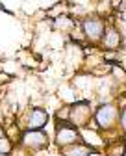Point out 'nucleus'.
Here are the masks:
<instances>
[{"label":"nucleus","instance_id":"nucleus-1","mask_svg":"<svg viewBox=\"0 0 126 156\" xmlns=\"http://www.w3.org/2000/svg\"><path fill=\"white\" fill-rule=\"evenodd\" d=\"M23 143H24V147H28L32 151H39L47 145V136L39 130H30V132L23 134Z\"/></svg>","mask_w":126,"mask_h":156},{"label":"nucleus","instance_id":"nucleus-2","mask_svg":"<svg viewBox=\"0 0 126 156\" xmlns=\"http://www.w3.org/2000/svg\"><path fill=\"white\" fill-rule=\"evenodd\" d=\"M96 121L102 128H110L115 121H117V108L111 106V104H106L102 106L98 112H96Z\"/></svg>","mask_w":126,"mask_h":156},{"label":"nucleus","instance_id":"nucleus-3","mask_svg":"<svg viewBox=\"0 0 126 156\" xmlns=\"http://www.w3.org/2000/svg\"><path fill=\"white\" fill-rule=\"evenodd\" d=\"M78 132L72 128V126H69V125H63V126H59L58 128V134H56V141H58V145H71V143H74V141H78Z\"/></svg>","mask_w":126,"mask_h":156},{"label":"nucleus","instance_id":"nucleus-4","mask_svg":"<svg viewBox=\"0 0 126 156\" xmlns=\"http://www.w3.org/2000/svg\"><path fill=\"white\" fill-rule=\"evenodd\" d=\"M83 28H86V35L89 39H100L104 35V24L100 19H89V21H86Z\"/></svg>","mask_w":126,"mask_h":156},{"label":"nucleus","instance_id":"nucleus-5","mask_svg":"<svg viewBox=\"0 0 126 156\" xmlns=\"http://www.w3.org/2000/svg\"><path fill=\"white\" fill-rule=\"evenodd\" d=\"M87 117H89V106L87 104L82 102V104L72 106V110H71V121L74 125H83Z\"/></svg>","mask_w":126,"mask_h":156},{"label":"nucleus","instance_id":"nucleus-6","mask_svg":"<svg viewBox=\"0 0 126 156\" xmlns=\"http://www.w3.org/2000/svg\"><path fill=\"white\" fill-rule=\"evenodd\" d=\"M47 123V112L43 110H33L28 117V126L30 128H41Z\"/></svg>","mask_w":126,"mask_h":156},{"label":"nucleus","instance_id":"nucleus-7","mask_svg":"<svg viewBox=\"0 0 126 156\" xmlns=\"http://www.w3.org/2000/svg\"><path fill=\"white\" fill-rule=\"evenodd\" d=\"M102 43H104V47H108V48L119 47V34H117L115 30L104 32V35H102Z\"/></svg>","mask_w":126,"mask_h":156},{"label":"nucleus","instance_id":"nucleus-8","mask_svg":"<svg viewBox=\"0 0 126 156\" xmlns=\"http://www.w3.org/2000/svg\"><path fill=\"white\" fill-rule=\"evenodd\" d=\"M8 152H9V143L4 138H0V154H8Z\"/></svg>","mask_w":126,"mask_h":156},{"label":"nucleus","instance_id":"nucleus-9","mask_svg":"<svg viewBox=\"0 0 126 156\" xmlns=\"http://www.w3.org/2000/svg\"><path fill=\"white\" fill-rule=\"evenodd\" d=\"M80 149H82V147L72 149V151H71V156H86V154L89 152V151H80Z\"/></svg>","mask_w":126,"mask_h":156},{"label":"nucleus","instance_id":"nucleus-10","mask_svg":"<svg viewBox=\"0 0 126 156\" xmlns=\"http://www.w3.org/2000/svg\"><path fill=\"white\" fill-rule=\"evenodd\" d=\"M121 123H122V128L126 130V110H124V113H122V119H121Z\"/></svg>","mask_w":126,"mask_h":156},{"label":"nucleus","instance_id":"nucleus-11","mask_svg":"<svg viewBox=\"0 0 126 156\" xmlns=\"http://www.w3.org/2000/svg\"><path fill=\"white\" fill-rule=\"evenodd\" d=\"M0 138H4V130H2V126H0Z\"/></svg>","mask_w":126,"mask_h":156}]
</instances>
